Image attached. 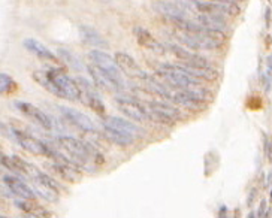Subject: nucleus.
<instances>
[{
  "label": "nucleus",
  "mask_w": 272,
  "mask_h": 218,
  "mask_svg": "<svg viewBox=\"0 0 272 218\" xmlns=\"http://www.w3.org/2000/svg\"><path fill=\"white\" fill-rule=\"evenodd\" d=\"M156 74L165 81V84L170 85L172 88H175L177 91H190L194 87L199 85V79H196L190 75H187L186 72H183L177 64H169L163 63Z\"/></svg>",
  "instance_id": "1"
},
{
  "label": "nucleus",
  "mask_w": 272,
  "mask_h": 218,
  "mask_svg": "<svg viewBox=\"0 0 272 218\" xmlns=\"http://www.w3.org/2000/svg\"><path fill=\"white\" fill-rule=\"evenodd\" d=\"M88 59L91 60V63H94L96 66H99L101 69H104L106 74H109L117 82L118 85L123 88V91L126 90V82L125 78L121 75V69L117 63L115 59H112L111 56H108L106 53L101 51V50H93L88 53Z\"/></svg>",
  "instance_id": "2"
},
{
  "label": "nucleus",
  "mask_w": 272,
  "mask_h": 218,
  "mask_svg": "<svg viewBox=\"0 0 272 218\" xmlns=\"http://www.w3.org/2000/svg\"><path fill=\"white\" fill-rule=\"evenodd\" d=\"M48 74L59 85V88L63 91L64 99L72 100V102H78L81 99V91H80L77 79H72L70 77H67L63 69H49Z\"/></svg>",
  "instance_id": "3"
},
{
  "label": "nucleus",
  "mask_w": 272,
  "mask_h": 218,
  "mask_svg": "<svg viewBox=\"0 0 272 218\" xmlns=\"http://www.w3.org/2000/svg\"><path fill=\"white\" fill-rule=\"evenodd\" d=\"M115 103L118 106V109L125 114L126 117L135 119V121H139V123H145V121L151 119L150 115H148V111H146V106H142L139 105L136 100L130 99V98H115Z\"/></svg>",
  "instance_id": "4"
},
{
  "label": "nucleus",
  "mask_w": 272,
  "mask_h": 218,
  "mask_svg": "<svg viewBox=\"0 0 272 218\" xmlns=\"http://www.w3.org/2000/svg\"><path fill=\"white\" fill-rule=\"evenodd\" d=\"M77 82H78V87H80V91H81L80 102H83L85 106L91 108L94 112L104 115L105 114V105L101 100V98L97 96V93L93 88V85L85 78H81V77L77 78Z\"/></svg>",
  "instance_id": "5"
},
{
  "label": "nucleus",
  "mask_w": 272,
  "mask_h": 218,
  "mask_svg": "<svg viewBox=\"0 0 272 218\" xmlns=\"http://www.w3.org/2000/svg\"><path fill=\"white\" fill-rule=\"evenodd\" d=\"M121 69V72L125 74L126 77L132 78V79H136L139 82L148 79V77L150 75H146L145 72L141 69V66L135 61L133 57H130L129 54L126 53H115V57H114Z\"/></svg>",
  "instance_id": "6"
},
{
  "label": "nucleus",
  "mask_w": 272,
  "mask_h": 218,
  "mask_svg": "<svg viewBox=\"0 0 272 218\" xmlns=\"http://www.w3.org/2000/svg\"><path fill=\"white\" fill-rule=\"evenodd\" d=\"M87 69H88V74L91 75L93 81L96 82V85L99 88H102L105 91H109V93H123V88L118 85V82L109 74H106L104 69L96 66L94 63L88 64Z\"/></svg>",
  "instance_id": "7"
},
{
  "label": "nucleus",
  "mask_w": 272,
  "mask_h": 218,
  "mask_svg": "<svg viewBox=\"0 0 272 218\" xmlns=\"http://www.w3.org/2000/svg\"><path fill=\"white\" fill-rule=\"evenodd\" d=\"M62 115L69 121L70 124H73L77 129L85 132V133H94L97 129H96V124L93 121L83 112H80L78 109H73V108H67V106H60L59 108Z\"/></svg>",
  "instance_id": "8"
},
{
  "label": "nucleus",
  "mask_w": 272,
  "mask_h": 218,
  "mask_svg": "<svg viewBox=\"0 0 272 218\" xmlns=\"http://www.w3.org/2000/svg\"><path fill=\"white\" fill-rule=\"evenodd\" d=\"M14 105H15V108H17L21 114H24L26 117L32 118V119L35 121V123L39 124L43 130H53V129H54V124H53L51 118H49L43 111H41L39 108H36L35 105L26 103V102H15Z\"/></svg>",
  "instance_id": "9"
},
{
  "label": "nucleus",
  "mask_w": 272,
  "mask_h": 218,
  "mask_svg": "<svg viewBox=\"0 0 272 218\" xmlns=\"http://www.w3.org/2000/svg\"><path fill=\"white\" fill-rule=\"evenodd\" d=\"M166 51H169L175 59H178L180 61H183L187 66H196V67H205L209 66V63L207 61L205 57L199 56V54H194L183 46H177L174 43H166Z\"/></svg>",
  "instance_id": "10"
},
{
  "label": "nucleus",
  "mask_w": 272,
  "mask_h": 218,
  "mask_svg": "<svg viewBox=\"0 0 272 218\" xmlns=\"http://www.w3.org/2000/svg\"><path fill=\"white\" fill-rule=\"evenodd\" d=\"M3 184L12 191L14 196L36 200V193L33 191V188H30V185H27L20 178V175H3Z\"/></svg>",
  "instance_id": "11"
},
{
  "label": "nucleus",
  "mask_w": 272,
  "mask_h": 218,
  "mask_svg": "<svg viewBox=\"0 0 272 218\" xmlns=\"http://www.w3.org/2000/svg\"><path fill=\"white\" fill-rule=\"evenodd\" d=\"M48 171H51L56 177L64 179V181H69V182H78L81 179V174L78 172V167L73 166V164H69V163H64V161H56L51 163V164H46Z\"/></svg>",
  "instance_id": "12"
},
{
  "label": "nucleus",
  "mask_w": 272,
  "mask_h": 218,
  "mask_svg": "<svg viewBox=\"0 0 272 218\" xmlns=\"http://www.w3.org/2000/svg\"><path fill=\"white\" fill-rule=\"evenodd\" d=\"M133 33H135V38H136V40L141 46L146 48V50H150L156 54H165L166 46L163 43H160L148 30H145L142 27H135Z\"/></svg>",
  "instance_id": "13"
},
{
  "label": "nucleus",
  "mask_w": 272,
  "mask_h": 218,
  "mask_svg": "<svg viewBox=\"0 0 272 218\" xmlns=\"http://www.w3.org/2000/svg\"><path fill=\"white\" fill-rule=\"evenodd\" d=\"M183 72H186L187 75L196 78V79H204V81H208V82H212V81H217L218 79V72L211 67V66H205V67H196V66H187V64H177Z\"/></svg>",
  "instance_id": "14"
},
{
  "label": "nucleus",
  "mask_w": 272,
  "mask_h": 218,
  "mask_svg": "<svg viewBox=\"0 0 272 218\" xmlns=\"http://www.w3.org/2000/svg\"><path fill=\"white\" fill-rule=\"evenodd\" d=\"M102 126L105 127H111V129H115V130H120V132H125L127 135H132V136H139L142 135L141 129L138 126H135L130 121L125 119V118H118V117H109V118H105L102 121Z\"/></svg>",
  "instance_id": "15"
},
{
  "label": "nucleus",
  "mask_w": 272,
  "mask_h": 218,
  "mask_svg": "<svg viewBox=\"0 0 272 218\" xmlns=\"http://www.w3.org/2000/svg\"><path fill=\"white\" fill-rule=\"evenodd\" d=\"M15 206L20 208L24 214H27L29 217H38V218H42V217H53V212L46 211L45 208H42L41 205H38L35 200H30V199H21V200H15Z\"/></svg>",
  "instance_id": "16"
},
{
  "label": "nucleus",
  "mask_w": 272,
  "mask_h": 218,
  "mask_svg": "<svg viewBox=\"0 0 272 218\" xmlns=\"http://www.w3.org/2000/svg\"><path fill=\"white\" fill-rule=\"evenodd\" d=\"M33 79H35L41 87H43L45 90H48L51 94L57 96V98L64 99L63 91L59 88V85L54 82V79H53L51 77H49L48 72H43V70H35V72H33Z\"/></svg>",
  "instance_id": "17"
},
{
  "label": "nucleus",
  "mask_w": 272,
  "mask_h": 218,
  "mask_svg": "<svg viewBox=\"0 0 272 218\" xmlns=\"http://www.w3.org/2000/svg\"><path fill=\"white\" fill-rule=\"evenodd\" d=\"M154 9L167 17V20H175V18H188V11H186L184 8H181L180 5L178 6H174L172 3H167V2H156L154 3Z\"/></svg>",
  "instance_id": "18"
},
{
  "label": "nucleus",
  "mask_w": 272,
  "mask_h": 218,
  "mask_svg": "<svg viewBox=\"0 0 272 218\" xmlns=\"http://www.w3.org/2000/svg\"><path fill=\"white\" fill-rule=\"evenodd\" d=\"M22 45H24V48H26L27 51L33 53V54L38 56L39 59H45V60H56L54 54H53L51 51H49L43 43H41L39 40H36V39H33V38L24 39Z\"/></svg>",
  "instance_id": "19"
},
{
  "label": "nucleus",
  "mask_w": 272,
  "mask_h": 218,
  "mask_svg": "<svg viewBox=\"0 0 272 218\" xmlns=\"http://www.w3.org/2000/svg\"><path fill=\"white\" fill-rule=\"evenodd\" d=\"M104 133L108 136L109 140L121 145V147H129L135 142V136L132 135H127L125 132H120V130H115V129H111V127H105L104 126Z\"/></svg>",
  "instance_id": "20"
},
{
  "label": "nucleus",
  "mask_w": 272,
  "mask_h": 218,
  "mask_svg": "<svg viewBox=\"0 0 272 218\" xmlns=\"http://www.w3.org/2000/svg\"><path fill=\"white\" fill-rule=\"evenodd\" d=\"M80 32H81V36L83 39L93 45V46H102V48H106L108 46V42L102 38V35H99L93 27H88V26H81L80 27Z\"/></svg>",
  "instance_id": "21"
},
{
  "label": "nucleus",
  "mask_w": 272,
  "mask_h": 218,
  "mask_svg": "<svg viewBox=\"0 0 272 218\" xmlns=\"http://www.w3.org/2000/svg\"><path fill=\"white\" fill-rule=\"evenodd\" d=\"M35 182H36V184H41V185H43V187L51 188V190H54V191H57V193H60V191L63 190V187H62L53 177L45 175L43 172H41V174L38 175V178L35 179Z\"/></svg>",
  "instance_id": "22"
},
{
  "label": "nucleus",
  "mask_w": 272,
  "mask_h": 218,
  "mask_svg": "<svg viewBox=\"0 0 272 218\" xmlns=\"http://www.w3.org/2000/svg\"><path fill=\"white\" fill-rule=\"evenodd\" d=\"M59 54L63 57V60H64L72 69H75V70H83V69H84V66H83V63L80 61V59H77L70 51H67V50H59Z\"/></svg>",
  "instance_id": "23"
},
{
  "label": "nucleus",
  "mask_w": 272,
  "mask_h": 218,
  "mask_svg": "<svg viewBox=\"0 0 272 218\" xmlns=\"http://www.w3.org/2000/svg\"><path fill=\"white\" fill-rule=\"evenodd\" d=\"M15 88H17V85H15L14 79L8 74H5V72H3V74H0V91H2L3 94L5 93L9 94Z\"/></svg>",
  "instance_id": "24"
},
{
  "label": "nucleus",
  "mask_w": 272,
  "mask_h": 218,
  "mask_svg": "<svg viewBox=\"0 0 272 218\" xmlns=\"http://www.w3.org/2000/svg\"><path fill=\"white\" fill-rule=\"evenodd\" d=\"M265 154L269 160H272V143L266 136H265Z\"/></svg>",
  "instance_id": "25"
},
{
  "label": "nucleus",
  "mask_w": 272,
  "mask_h": 218,
  "mask_svg": "<svg viewBox=\"0 0 272 218\" xmlns=\"http://www.w3.org/2000/svg\"><path fill=\"white\" fill-rule=\"evenodd\" d=\"M209 2H233V3H238V2H244V0H209Z\"/></svg>",
  "instance_id": "26"
},
{
  "label": "nucleus",
  "mask_w": 272,
  "mask_h": 218,
  "mask_svg": "<svg viewBox=\"0 0 272 218\" xmlns=\"http://www.w3.org/2000/svg\"><path fill=\"white\" fill-rule=\"evenodd\" d=\"M265 205H266V203H265V200H263V202H262V205H260V209H259V214H257L259 217H263V215H265V214H263V211H265Z\"/></svg>",
  "instance_id": "27"
},
{
  "label": "nucleus",
  "mask_w": 272,
  "mask_h": 218,
  "mask_svg": "<svg viewBox=\"0 0 272 218\" xmlns=\"http://www.w3.org/2000/svg\"><path fill=\"white\" fill-rule=\"evenodd\" d=\"M266 64H268L269 70H272V56H269V57H268V60H266Z\"/></svg>",
  "instance_id": "28"
},
{
  "label": "nucleus",
  "mask_w": 272,
  "mask_h": 218,
  "mask_svg": "<svg viewBox=\"0 0 272 218\" xmlns=\"http://www.w3.org/2000/svg\"><path fill=\"white\" fill-rule=\"evenodd\" d=\"M271 199H272V190H271Z\"/></svg>",
  "instance_id": "29"
}]
</instances>
